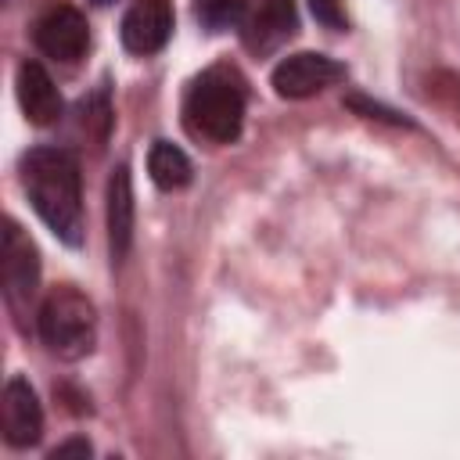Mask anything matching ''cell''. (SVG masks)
Listing matches in <instances>:
<instances>
[{"label": "cell", "mask_w": 460, "mask_h": 460, "mask_svg": "<svg viewBox=\"0 0 460 460\" xmlns=\"http://www.w3.org/2000/svg\"><path fill=\"white\" fill-rule=\"evenodd\" d=\"M93 4H111V0H93Z\"/></svg>", "instance_id": "18"}, {"label": "cell", "mask_w": 460, "mask_h": 460, "mask_svg": "<svg viewBox=\"0 0 460 460\" xmlns=\"http://www.w3.org/2000/svg\"><path fill=\"white\" fill-rule=\"evenodd\" d=\"M244 11H248V0H194V18L212 32L241 25Z\"/></svg>", "instance_id": "13"}, {"label": "cell", "mask_w": 460, "mask_h": 460, "mask_svg": "<svg viewBox=\"0 0 460 460\" xmlns=\"http://www.w3.org/2000/svg\"><path fill=\"white\" fill-rule=\"evenodd\" d=\"M36 47L54 58V61H65V65H75L86 47H90V25H86V14L72 4H54L40 14L36 29Z\"/></svg>", "instance_id": "6"}, {"label": "cell", "mask_w": 460, "mask_h": 460, "mask_svg": "<svg viewBox=\"0 0 460 460\" xmlns=\"http://www.w3.org/2000/svg\"><path fill=\"white\" fill-rule=\"evenodd\" d=\"M0 270H4V298H7L11 313L22 316L29 309V302L36 298V288H40V252H36L32 237L14 219L4 223Z\"/></svg>", "instance_id": "4"}, {"label": "cell", "mask_w": 460, "mask_h": 460, "mask_svg": "<svg viewBox=\"0 0 460 460\" xmlns=\"http://www.w3.org/2000/svg\"><path fill=\"white\" fill-rule=\"evenodd\" d=\"M309 11L327 29H345V4L341 0H309Z\"/></svg>", "instance_id": "15"}, {"label": "cell", "mask_w": 460, "mask_h": 460, "mask_svg": "<svg viewBox=\"0 0 460 460\" xmlns=\"http://www.w3.org/2000/svg\"><path fill=\"white\" fill-rule=\"evenodd\" d=\"M79 115H83V126L93 129L97 140L108 137V126H111V108H108V90H93V97H83L79 104Z\"/></svg>", "instance_id": "14"}, {"label": "cell", "mask_w": 460, "mask_h": 460, "mask_svg": "<svg viewBox=\"0 0 460 460\" xmlns=\"http://www.w3.org/2000/svg\"><path fill=\"white\" fill-rule=\"evenodd\" d=\"M338 79H345V65L334 61V58H327V54H320V50L288 54L273 68V75H270L277 97H284V101H305V97L334 86Z\"/></svg>", "instance_id": "5"}, {"label": "cell", "mask_w": 460, "mask_h": 460, "mask_svg": "<svg viewBox=\"0 0 460 460\" xmlns=\"http://www.w3.org/2000/svg\"><path fill=\"white\" fill-rule=\"evenodd\" d=\"M147 172H151V180H155L162 190H180V187H187L190 176H194L190 158H187L176 144H169V140H155V144H151V151H147Z\"/></svg>", "instance_id": "12"}, {"label": "cell", "mask_w": 460, "mask_h": 460, "mask_svg": "<svg viewBox=\"0 0 460 460\" xmlns=\"http://www.w3.org/2000/svg\"><path fill=\"white\" fill-rule=\"evenodd\" d=\"M104 216H108V244L111 255L122 259L133 244V223H137V201H133V176L126 165H119L108 176L104 190Z\"/></svg>", "instance_id": "11"}, {"label": "cell", "mask_w": 460, "mask_h": 460, "mask_svg": "<svg viewBox=\"0 0 460 460\" xmlns=\"http://www.w3.org/2000/svg\"><path fill=\"white\" fill-rule=\"evenodd\" d=\"M248 83L234 65H212L190 79L183 93V126L208 144H230L244 126Z\"/></svg>", "instance_id": "2"}, {"label": "cell", "mask_w": 460, "mask_h": 460, "mask_svg": "<svg viewBox=\"0 0 460 460\" xmlns=\"http://www.w3.org/2000/svg\"><path fill=\"white\" fill-rule=\"evenodd\" d=\"M22 187L50 234L75 248L83 241L79 162L65 147H32L22 158Z\"/></svg>", "instance_id": "1"}, {"label": "cell", "mask_w": 460, "mask_h": 460, "mask_svg": "<svg viewBox=\"0 0 460 460\" xmlns=\"http://www.w3.org/2000/svg\"><path fill=\"white\" fill-rule=\"evenodd\" d=\"M122 47L129 54H158L172 36V4L169 0H133L119 25Z\"/></svg>", "instance_id": "9"}, {"label": "cell", "mask_w": 460, "mask_h": 460, "mask_svg": "<svg viewBox=\"0 0 460 460\" xmlns=\"http://www.w3.org/2000/svg\"><path fill=\"white\" fill-rule=\"evenodd\" d=\"M14 93L32 126H50L61 115V93L40 61H22L14 72Z\"/></svg>", "instance_id": "10"}, {"label": "cell", "mask_w": 460, "mask_h": 460, "mask_svg": "<svg viewBox=\"0 0 460 460\" xmlns=\"http://www.w3.org/2000/svg\"><path fill=\"white\" fill-rule=\"evenodd\" d=\"M349 108H356V111H367V119H385V122H395V126H413L406 115H399V111H388V108H381V104H374V101H363V97H349Z\"/></svg>", "instance_id": "16"}, {"label": "cell", "mask_w": 460, "mask_h": 460, "mask_svg": "<svg viewBox=\"0 0 460 460\" xmlns=\"http://www.w3.org/2000/svg\"><path fill=\"white\" fill-rule=\"evenodd\" d=\"M0 420H4V442L11 449H29L43 438V406L25 377H11L4 385Z\"/></svg>", "instance_id": "8"}, {"label": "cell", "mask_w": 460, "mask_h": 460, "mask_svg": "<svg viewBox=\"0 0 460 460\" xmlns=\"http://www.w3.org/2000/svg\"><path fill=\"white\" fill-rule=\"evenodd\" d=\"M36 331L50 356L75 363V359L90 356L97 345V309L79 288L58 284L40 302Z\"/></svg>", "instance_id": "3"}, {"label": "cell", "mask_w": 460, "mask_h": 460, "mask_svg": "<svg viewBox=\"0 0 460 460\" xmlns=\"http://www.w3.org/2000/svg\"><path fill=\"white\" fill-rule=\"evenodd\" d=\"M295 29H298L295 0H248L244 22H241V40L252 54H270L288 36H295Z\"/></svg>", "instance_id": "7"}, {"label": "cell", "mask_w": 460, "mask_h": 460, "mask_svg": "<svg viewBox=\"0 0 460 460\" xmlns=\"http://www.w3.org/2000/svg\"><path fill=\"white\" fill-rule=\"evenodd\" d=\"M90 453H93V449H90L86 438H68V442H61V446L50 449L54 460H58V456H90Z\"/></svg>", "instance_id": "17"}]
</instances>
